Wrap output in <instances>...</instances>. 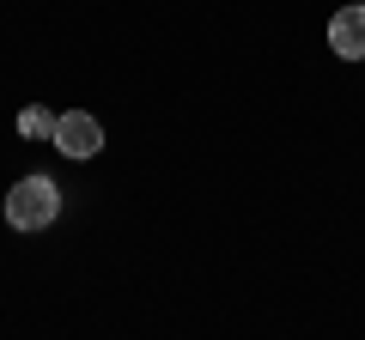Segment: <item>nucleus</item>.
I'll use <instances>...</instances> for the list:
<instances>
[{
    "instance_id": "1",
    "label": "nucleus",
    "mask_w": 365,
    "mask_h": 340,
    "mask_svg": "<svg viewBox=\"0 0 365 340\" xmlns=\"http://www.w3.org/2000/svg\"><path fill=\"white\" fill-rule=\"evenodd\" d=\"M55 213H61V188L49 176H25L6 195V225L13 231H43V225H55Z\"/></svg>"
},
{
    "instance_id": "2",
    "label": "nucleus",
    "mask_w": 365,
    "mask_h": 340,
    "mask_svg": "<svg viewBox=\"0 0 365 340\" xmlns=\"http://www.w3.org/2000/svg\"><path fill=\"white\" fill-rule=\"evenodd\" d=\"M49 140H55V152H67V158H91L104 146V128H98V116H86V110H67Z\"/></svg>"
},
{
    "instance_id": "4",
    "label": "nucleus",
    "mask_w": 365,
    "mask_h": 340,
    "mask_svg": "<svg viewBox=\"0 0 365 340\" xmlns=\"http://www.w3.org/2000/svg\"><path fill=\"white\" fill-rule=\"evenodd\" d=\"M55 122L61 116H49V110H25L19 116V134H55Z\"/></svg>"
},
{
    "instance_id": "3",
    "label": "nucleus",
    "mask_w": 365,
    "mask_h": 340,
    "mask_svg": "<svg viewBox=\"0 0 365 340\" xmlns=\"http://www.w3.org/2000/svg\"><path fill=\"white\" fill-rule=\"evenodd\" d=\"M329 49L341 61H365V6H341L329 18Z\"/></svg>"
}]
</instances>
